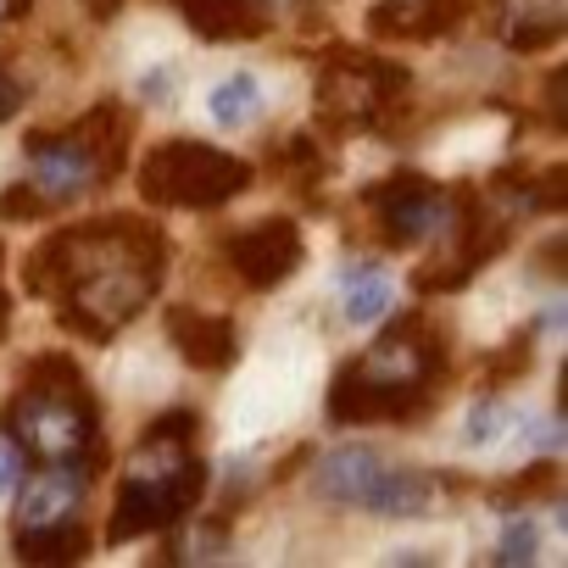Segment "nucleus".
Wrapping results in <instances>:
<instances>
[{
	"mask_svg": "<svg viewBox=\"0 0 568 568\" xmlns=\"http://www.w3.org/2000/svg\"><path fill=\"white\" fill-rule=\"evenodd\" d=\"M162 229L145 217H101L51 234L29 256V296H51L62 329L112 341L118 324L145 313L162 278Z\"/></svg>",
	"mask_w": 568,
	"mask_h": 568,
	"instance_id": "f257e3e1",
	"label": "nucleus"
},
{
	"mask_svg": "<svg viewBox=\"0 0 568 568\" xmlns=\"http://www.w3.org/2000/svg\"><path fill=\"white\" fill-rule=\"evenodd\" d=\"M440 341L418 324L402 318L390 335H379L357 363H346L329 385V418L335 424H374V418H407L429 402L440 379Z\"/></svg>",
	"mask_w": 568,
	"mask_h": 568,
	"instance_id": "f03ea898",
	"label": "nucleus"
},
{
	"mask_svg": "<svg viewBox=\"0 0 568 568\" xmlns=\"http://www.w3.org/2000/svg\"><path fill=\"white\" fill-rule=\"evenodd\" d=\"M190 440H195V413H184V407L145 429V440L134 446L123 485H118V507H112V524H106L112 540L168 529L190 513V501H201L206 463L190 452Z\"/></svg>",
	"mask_w": 568,
	"mask_h": 568,
	"instance_id": "7ed1b4c3",
	"label": "nucleus"
},
{
	"mask_svg": "<svg viewBox=\"0 0 568 568\" xmlns=\"http://www.w3.org/2000/svg\"><path fill=\"white\" fill-rule=\"evenodd\" d=\"M95 396L79 374V363L68 357H34L23 374V390L7 407V429L23 452H34L40 463H62V457H84L95 446Z\"/></svg>",
	"mask_w": 568,
	"mask_h": 568,
	"instance_id": "20e7f679",
	"label": "nucleus"
},
{
	"mask_svg": "<svg viewBox=\"0 0 568 568\" xmlns=\"http://www.w3.org/2000/svg\"><path fill=\"white\" fill-rule=\"evenodd\" d=\"M23 151L34 162V179H40L45 201L51 206L73 201V195L118 179L123 151H129V112L118 101H106V106H95L90 118H79L62 134H29Z\"/></svg>",
	"mask_w": 568,
	"mask_h": 568,
	"instance_id": "39448f33",
	"label": "nucleus"
},
{
	"mask_svg": "<svg viewBox=\"0 0 568 568\" xmlns=\"http://www.w3.org/2000/svg\"><path fill=\"white\" fill-rule=\"evenodd\" d=\"M251 184V162L217 151V145H201V140H168L145 156L140 168V190L151 206H223L234 201L240 190Z\"/></svg>",
	"mask_w": 568,
	"mask_h": 568,
	"instance_id": "423d86ee",
	"label": "nucleus"
},
{
	"mask_svg": "<svg viewBox=\"0 0 568 568\" xmlns=\"http://www.w3.org/2000/svg\"><path fill=\"white\" fill-rule=\"evenodd\" d=\"M407 79L368 57V51H335L318 73V118L329 129H368L390 112V95L402 90Z\"/></svg>",
	"mask_w": 568,
	"mask_h": 568,
	"instance_id": "0eeeda50",
	"label": "nucleus"
},
{
	"mask_svg": "<svg viewBox=\"0 0 568 568\" xmlns=\"http://www.w3.org/2000/svg\"><path fill=\"white\" fill-rule=\"evenodd\" d=\"M435 240H440V251L418 267V291H463V284L501 251L507 234H501L496 217L479 212V201H457L452 223H446Z\"/></svg>",
	"mask_w": 568,
	"mask_h": 568,
	"instance_id": "6e6552de",
	"label": "nucleus"
},
{
	"mask_svg": "<svg viewBox=\"0 0 568 568\" xmlns=\"http://www.w3.org/2000/svg\"><path fill=\"white\" fill-rule=\"evenodd\" d=\"M368 206L379 212V229H385L390 245H413V240L440 234L452 223L457 195L440 190V184H429V179H418V173H396V179H385V184L368 190Z\"/></svg>",
	"mask_w": 568,
	"mask_h": 568,
	"instance_id": "1a4fd4ad",
	"label": "nucleus"
},
{
	"mask_svg": "<svg viewBox=\"0 0 568 568\" xmlns=\"http://www.w3.org/2000/svg\"><path fill=\"white\" fill-rule=\"evenodd\" d=\"M229 262L251 291H278L302 267V229L291 217H262L229 240Z\"/></svg>",
	"mask_w": 568,
	"mask_h": 568,
	"instance_id": "9d476101",
	"label": "nucleus"
},
{
	"mask_svg": "<svg viewBox=\"0 0 568 568\" xmlns=\"http://www.w3.org/2000/svg\"><path fill=\"white\" fill-rule=\"evenodd\" d=\"M101 468L95 446L79 457H62V463H40V474L23 485V501H18V529H51V524H68L79 518L84 507V490H90V474Z\"/></svg>",
	"mask_w": 568,
	"mask_h": 568,
	"instance_id": "9b49d317",
	"label": "nucleus"
},
{
	"mask_svg": "<svg viewBox=\"0 0 568 568\" xmlns=\"http://www.w3.org/2000/svg\"><path fill=\"white\" fill-rule=\"evenodd\" d=\"M168 335L179 346V357L201 374H223L240 352L234 341V324L229 318H212V313H190V307H168Z\"/></svg>",
	"mask_w": 568,
	"mask_h": 568,
	"instance_id": "f8f14e48",
	"label": "nucleus"
},
{
	"mask_svg": "<svg viewBox=\"0 0 568 568\" xmlns=\"http://www.w3.org/2000/svg\"><path fill=\"white\" fill-rule=\"evenodd\" d=\"M435 501H440V485H435L429 474H418V468H390V463H379V474H374V485H368V496H363V507L379 513V518H418V513H429Z\"/></svg>",
	"mask_w": 568,
	"mask_h": 568,
	"instance_id": "ddd939ff",
	"label": "nucleus"
},
{
	"mask_svg": "<svg viewBox=\"0 0 568 568\" xmlns=\"http://www.w3.org/2000/svg\"><path fill=\"white\" fill-rule=\"evenodd\" d=\"M568 29L562 0H501V40L513 51H546Z\"/></svg>",
	"mask_w": 568,
	"mask_h": 568,
	"instance_id": "4468645a",
	"label": "nucleus"
},
{
	"mask_svg": "<svg viewBox=\"0 0 568 568\" xmlns=\"http://www.w3.org/2000/svg\"><path fill=\"white\" fill-rule=\"evenodd\" d=\"M379 463H385V457H379L374 446H341V452L324 457V468H318V490H324L335 507H363V496H368Z\"/></svg>",
	"mask_w": 568,
	"mask_h": 568,
	"instance_id": "2eb2a0df",
	"label": "nucleus"
},
{
	"mask_svg": "<svg viewBox=\"0 0 568 568\" xmlns=\"http://www.w3.org/2000/svg\"><path fill=\"white\" fill-rule=\"evenodd\" d=\"M184 12V23L206 40H240V34H262V18L251 12V0H173Z\"/></svg>",
	"mask_w": 568,
	"mask_h": 568,
	"instance_id": "dca6fc26",
	"label": "nucleus"
},
{
	"mask_svg": "<svg viewBox=\"0 0 568 568\" xmlns=\"http://www.w3.org/2000/svg\"><path fill=\"white\" fill-rule=\"evenodd\" d=\"M90 551V535L79 518L51 524V529H18V557L23 562H79Z\"/></svg>",
	"mask_w": 568,
	"mask_h": 568,
	"instance_id": "f3484780",
	"label": "nucleus"
},
{
	"mask_svg": "<svg viewBox=\"0 0 568 568\" xmlns=\"http://www.w3.org/2000/svg\"><path fill=\"white\" fill-rule=\"evenodd\" d=\"M206 112H212L217 129H245V123L262 112V84H256L251 73H234V79H223V84L212 90Z\"/></svg>",
	"mask_w": 568,
	"mask_h": 568,
	"instance_id": "a211bd4d",
	"label": "nucleus"
},
{
	"mask_svg": "<svg viewBox=\"0 0 568 568\" xmlns=\"http://www.w3.org/2000/svg\"><path fill=\"white\" fill-rule=\"evenodd\" d=\"M390 313V278L379 267H352L346 273V318L352 324H379Z\"/></svg>",
	"mask_w": 568,
	"mask_h": 568,
	"instance_id": "6ab92c4d",
	"label": "nucleus"
},
{
	"mask_svg": "<svg viewBox=\"0 0 568 568\" xmlns=\"http://www.w3.org/2000/svg\"><path fill=\"white\" fill-rule=\"evenodd\" d=\"M368 34L374 40H424L418 7L413 0H379V7L368 12Z\"/></svg>",
	"mask_w": 568,
	"mask_h": 568,
	"instance_id": "aec40b11",
	"label": "nucleus"
},
{
	"mask_svg": "<svg viewBox=\"0 0 568 568\" xmlns=\"http://www.w3.org/2000/svg\"><path fill=\"white\" fill-rule=\"evenodd\" d=\"M535 546H540L535 518H507V529H501V540H496L490 562H501V568H513V562H535Z\"/></svg>",
	"mask_w": 568,
	"mask_h": 568,
	"instance_id": "412c9836",
	"label": "nucleus"
},
{
	"mask_svg": "<svg viewBox=\"0 0 568 568\" xmlns=\"http://www.w3.org/2000/svg\"><path fill=\"white\" fill-rule=\"evenodd\" d=\"M474 12V0H418V23H424V40L429 34H452L463 18Z\"/></svg>",
	"mask_w": 568,
	"mask_h": 568,
	"instance_id": "4be33fe9",
	"label": "nucleus"
},
{
	"mask_svg": "<svg viewBox=\"0 0 568 568\" xmlns=\"http://www.w3.org/2000/svg\"><path fill=\"white\" fill-rule=\"evenodd\" d=\"M501 429H507V407H501V402H474V413H468V429H463V435H468L474 446H490Z\"/></svg>",
	"mask_w": 568,
	"mask_h": 568,
	"instance_id": "5701e85b",
	"label": "nucleus"
},
{
	"mask_svg": "<svg viewBox=\"0 0 568 568\" xmlns=\"http://www.w3.org/2000/svg\"><path fill=\"white\" fill-rule=\"evenodd\" d=\"M51 201L34 190V184H12L7 195H0V217H45Z\"/></svg>",
	"mask_w": 568,
	"mask_h": 568,
	"instance_id": "b1692460",
	"label": "nucleus"
},
{
	"mask_svg": "<svg viewBox=\"0 0 568 568\" xmlns=\"http://www.w3.org/2000/svg\"><path fill=\"white\" fill-rule=\"evenodd\" d=\"M18 468H23V446L12 440L7 424H0V490H12V485H18Z\"/></svg>",
	"mask_w": 568,
	"mask_h": 568,
	"instance_id": "393cba45",
	"label": "nucleus"
},
{
	"mask_svg": "<svg viewBox=\"0 0 568 568\" xmlns=\"http://www.w3.org/2000/svg\"><path fill=\"white\" fill-rule=\"evenodd\" d=\"M513 374H529V346H524V335H518L501 357H490V379H513Z\"/></svg>",
	"mask_w": 568,
	"mask_h": 568,
	"instance_id": "a878e982",
	"label": "nucleus"
},
{
	"mask_svg": "<svg viewBox=\"0 0 568 568\" xmlns=\"http://www.w3.org/2000/svg\"><path fill=\"white\" fill-rule=\"evenodd\" d=\"M18 106H23V84H18V79H12L7 68H0V123H7V118H12Z\"/></svg>",
	"mask_w": 568,
	"mask_h": 568,
	"instance_id": "bb28decb",
	"label": "nucleus"
},
{
	"mask_svg": "<svg viewBox=\"0 0 568 568\" xmlns=\"http://www.w3.org/2000/svg\"><path fill=\"white\" fill-rule=\"evenodd\" d=\"M84 12L106 23V18H118V12H123V0H84Z\"/></svg>",
	"mask_w": 568,
	"mask_h": 568,
	"instance_id": "cd10ccee",
	"label": "nucleus"
},
{
	"mask_svg": "<svg viewBox=\"0 0 568 568\" xmlns=\"http://www.w3.org/2000/svg\"><path fill=\"white\" fill-rule=\"evenodd\" d=\"M7 18H29V0H7Z\"/></svg>",
	"mask_w": 568,
	"mask_h": 568,
	"instance_id": "c85d7f7f",
	"label": "nucleus"
},
{
	"mask_svg": "<svg viewBox=\"0 0 568 568\" xmlns=\"http://www.w3.org/2000/svg\"><path fill=\"white\" fill-rule=\"evenodd\" d=\"M0 335H7V296H0Z\"/></svg>",
	"mask_w": 568,
	"mask_h": 568,
	"instance_id": "c756f323",
	"label": "nucleus"
}]
</instances>
